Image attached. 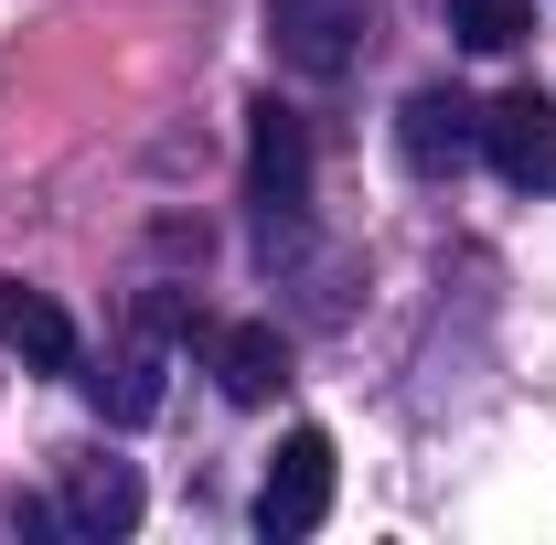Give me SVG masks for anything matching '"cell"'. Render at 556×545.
I'll return each instance as SVG.
<instances>
[{"instance_id":"obj_1","label":"cell","mask_w":556,"mask_h":545,"mask_svg":"<svg viewBox=\"0 0 556 545\" xmlns=\"http://www.w3.org/2000/svg\"><path fill=\"white\" fill-rule=\"evenodd\" d=\"M364 33H375V0H268V43H278V65L311 75V86L353 75Z\"/></svg>"},{"instance_id":"obj_2","label":"cell","mask_w":556,"mask_h":545,"mask_svg":"<svg viewBox=\"0 0 556 545\" xmlns=\"http://www.w3.org/2000/svg\"><path fill=\"white\" fill-rule=\"evenodd\" d=\"M332 481H343V460H332V439L321 428H289L278 439V460H268V481H257V535H311L321 514H332Z\"/></svg>"},{"instance_id":"obj_3","label":"cell","mask_w":556,"mask_h":545,"mask_svg":"<svg viewBox=\"0 0 556 545\" xmlns=\"http://www.w3.org/2000/svg\"><path fill=\"white\" fill-rule=\"evenodd\" d=\"M482 161L514 193H556V97L546 86H514L482 107Z\"/></svg>"},{"instance_id":"obj_4","label":"cell","mask_w":556,"mask_h":545,"mask_svg":"<svg viewBox=\"0 0 556 545\" xmlns=\"http://www.w3.org/2000/svg\"><path fill=\"white\" fill-rule=\"evenodd\" d=\"M471 150H482V107L460 86H417L407 107H396V161H407L417 182H450Z\"/></svg>"},{"instance_id":"obj_5","label":"cell","mask_w":556,"mask_h":545,"mask_svg":"<svg viewBox=\"0 0 556 545\" xmlns=\"http://www.w3.org/2000/svg\"><path fill=\"white\" fill-rule=\"evenodd\" d=\"M247 204L268 214V225H289V214L311 204V129H300L278 97L247 118Z\"/></svg>"},{"instance_id":"obj_6","label":"cell","mask_w":556,"mask_h":545,"mask_svg":"<svg viewBox=\"0 0 556 545\" xmlns=\"http://www.w3.org/2000/svg\"><path fill=\"white\" fill-rule=\"evenodd\" d=\"M75 385H86V407L108 417V428H150V417H161V310H150L129 342H108Z\"/></svg>"},{"instance_id":"obj_7","label":"cell","mask_w":556,"mask_h":545,"mask_svg":"<svg viewBox=\"0 0 556 545\" xmlns=\"http://www.w3.org/2000/svg\"><path fill=\"white\" fill-rule=\"evenodd\" d=\"M204 332V353H214V385L236 396V407H268L278 385H289V342H278V321H193Z\"/></svg>"},{"instance_id":"obj_8","label":"cell","mask_w":556,"mask_h":545,"mask_svg":"<svg viewBox=\"0 0 556 545\" xmlns=\"http://www.w3.org/2000/svg\"><path fill=\"white\" fill-rule=\"evenodd\" d=\"M0 353H22L33 375H75V364H86V353H75V321L43 289H22V278H0Z\"/></svg>"},{"instance_id":"obj_9","label":"cell","mask_w":556,"mask_h":545,"mask_svg":"<svg viewBox=\"0 0 556 545\" xmlns=\"http://www.w3.org/2000/svg\"><path fill=\"white\" fill-rule=\"evenodd\" d=\"M54 514H65L75 535H129V524H139V471H129V460H75Z\"/></svg>"},{"instance_id":"obj_10","label":"cell","mask_w":556,"mask_h":545,"mask_svg":"<svg viewBox=\"0 0 556 545\" xmlns=\"http://www.w3.org/2000/svg\"><path fill=\"white\" fill-rule=\"evenodd\" d=\"M450 33H460L471 54H514V43L535 33V0H450Z\"/></svg>"}]
</instances>
